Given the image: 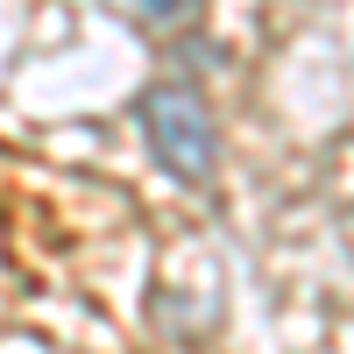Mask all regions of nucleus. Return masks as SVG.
<instances>
[{
	"instance_id": "f03ea898",
	"label": "nucleus",
	"mask_w": 354,
	"mask_h": 354,
	"mask_svg": "<svg viewBox=\"0 0 354 354\" xmlns=\"http://www.w3.org/2000/svg\"><path fill=\"white\" fill-rule=\"evenodd\" d=\"M135 8H142V21H156V28H163V21H185V15H198L205 0H135Z\"/></svg>"
},
{
	"instance_id": "f257e3e1",
	"label": "nucleus",
	"mask_w": 354,
	"mask_h": 354,
	"mask_svg": "<svg viewBox=\"0 0 354 354\" xmlns=\"http://www.w3.org/2000/svg\"><path fill=\"white\" fill-rule=\"evenodd\" d=\"M135 128L149 142V156L177 177V185H205L220 163V128H213V106L192 78H156L142 85L135 100Z\"/></svg>"
}]
</instances>
